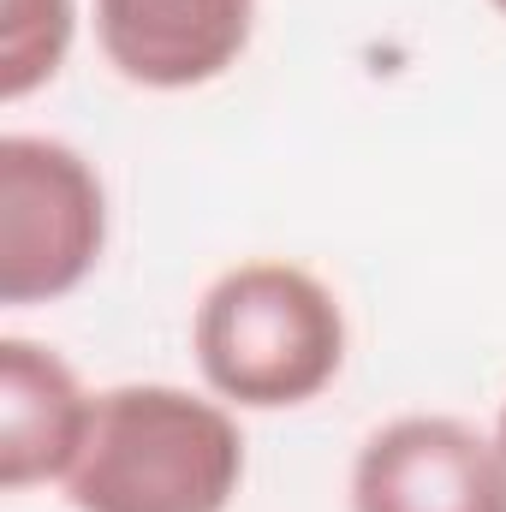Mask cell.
I'll return each instance as SVG.
<instances>
[{"label":"cell","instance_id":"3","mask_svg":"<svg viewBox=\"0 0 506 512\" xmlns=\"http://www.w3.org/2000/svg\"><path fill=\"white\" fill-rule=\"evenodd\" d=\"M108 245V191L96 167L60 143L0 137V304L30 310L78 292Z\"/></svg>","mask_w":506,"mask_h":512},{"label":"cell","instance_id":"7","mask_svg":"<svg viewBox=\"0 0 506 512\" xmlns=\"http://www.w3.org/2000/svg\"><path fill=\"white\" fill-rule=\"evenodd\" d=\"M78 6L72 0H6V30H0V96L24 102L42 90L72 48Z\"/></svg>","mask_w":506,"mask_h":512},{"label":"cell","instance_id":"8","mask_svg":"<svg viewBox=\"0 0 506 512\" xmlns=\"http://www.w3.org/2000/svg\"><path fill=\"white\" fill-rule=\"evenodd\" d=\"M495 447H501V459H506V405H501V423H495Z\"/></svg>","mask_w":506,"mask_h":512},{"label":"cell","instance_id":"5","mask_svg":"<svg viewBox=\"0 0 506 512\" xmlns=\"http://www.w3.org/2000/svg\"><path fill=\"white\" fill-rule=\"evenodd\" d=\"M256 0H96V42L137 90H197L251 48Z\"/></svg>","mask_w":506,"mask_h":512},{"label":"cell","instance_id":"2","mask_svg":"<svg viewBox=\"0 0 506 512\" xmlns=\"http://www.w3.org/2000/svg\"><path fill=\"white\" fill-rule=\"evenodd\" d=\"M191 352L203 382L227 405L286 411L316 399L346 364L340 298L298 262L227 268L191 322Z\"/></svg>","mask_w":506,"mask_h":512},{"label":"cell","instance_id":"4","mask_svg":"<svg viewBox=\"0 0 506 512\" xmlns=\"http://www.w3.org/2000/svg\"><path fill=\"white\" fill-rule=\"evenodd\" d=\"M352 512H506V459L459 417H393L352 459Z\"/></svg>","mask_w":506,"mask_h":512},{"label":"cell","instance_id":"6","mask_svg":"<svg viewBox=\"0 0 506 512\" xmlns=\"http://www.w3.org/2000/svg\"><path fill=\"white\" fill-rule=\"evenodd\" d=\"M96 399L36 340H0V489L24 495L78 465Z\"/></svg>","mask_w":506,"mask_h":512},{"label":"cell","instance_id":"1","mask_svg":"<svg viewBox=\"0 0 506 512\" xmlns=\"http://www.w3.org/2000/svg\"><path fill=\"white\" fill-rule=\"evenodd\" d=\"M245 483V435L227 405L167 382L96 393L66 501L78 512H227Z\"/></svg>","mask_w":506,"mask_h":512},{"label":"cell","instance_id":"9","mask_svg":"<svg viewBox=\"0 0 506 512\" xmlns=\"http://www.w3.org/2000/svg\"><path fill=\"white\" fill-rule=\"evenodd\" d=\"M489 6H495V12H506V0H489Z\"/></svg>","mask_w":506,"mask_h":512}]
</instances>
